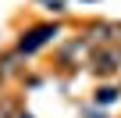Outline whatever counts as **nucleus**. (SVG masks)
I'll return each mask as SVG.
<instances>
[{
	"mask_svg": "<svg viewBox=\"0 0 121 118\" xmlns=\"http://www.w3.org/2000/svg\"><path fill=\"white\" fill-rule=\"evenodd\" d=\"M0 118H14V104H11V100L0 104Z\"/></svg>",
	"mask_w": 121,
	"mask_h": 118,
	"instance_id": "4",
	"label": "nucleus"
},
{
	"mask_svg": "<svg viewBox=\"0 0 121 118\" xmlns=\"http://www.w3.org/2000/svg\"><path fill=\"white\" fill-rule=\"evenodd\" d=\"M50 36H57V29H53V25H43V29H32V32H29V36L22 39V54H32V50H39V47H43V43H46Z\"/></svg>",
	"mask_w": 121,
	"mask_h": 118,
	"instance_id": "1",
	"label": "nucleus"
},
{
	"mask_svg": "<svg viewBox=\"0 0 121 118\" xmlns=\"http://www.w3.org/2000/svg\"><path fill=\"white\" fill-rule=\"evenodd\" d=\"M96 100H100V104H110V100H117V90H100Z\"/></svg>",
	"mask_w": 121,
	"mask_h": 118,
	"instance_id": "3",
	"label": "nucleus"
},
{
	"mask_svg": "<svg viewBox=\"0 0 121 118\" xmlns=\"http://www.w3.org/2000/svg\"><path fill=\"white\" fill-rule=\"evenodd\" d=\"M18 118H32V114H18Z\"/></svg>",
	"mask_w": 121,
	"mask_h": 118,
	"instance_id": "5",
	"label": "nucleus"
},
{
	"mask_svg": "<svg viewBox=\"0 0 121 118\" xmlns=\"http://www.w3.org/2000/svg\"><path fill=\"white\" fill-rule=\"evenodd\" d=\"M117 61H121V50H100L93 68H96V72H114V68H117Z\"/></svg>",
	"mask_w": 121,
	"mask_h": 118,
	"instance_id": "2",
	"label": "nucleus"
}]
</instances>
